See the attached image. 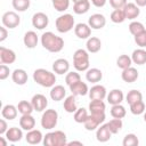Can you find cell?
Listing matches in <instances>:
<instances>
[{
  "instance_id": "1",
  "label": "cell",
  "mask_w": 146,
  "mask_h": 146,
  "mask_svg": "<svg viewBox=\"0 0 146 146\" xmlns=\"http://www.w3.org/2000/svg\"><path fill=\"white\" fill-rule=\"evenodd\" d=\"M41 44L49 52H59L64 48L63 38L56 35L52 32H44L41 35Z\"/></svg>"
},
{
  "instance_id": "2",
  "label": "cell",
  "mask_w": 146,
  "mask_h": 146,
  "mask_svg": "<svg viewBox=\"0 0 146 146\" xmlns=\"http://www.w3.org/2000/svg\"><path fill=\"white\" fill-rule=\"evenodd\" d=\"M33 80L35 83H38L41 87L51 88L52 86H55L56 75H55V73H52L46 68H36L33 72Z\"/></svg>"
},
{
  "instance_id": "3",
  "label": "cell",
  "mask_w": 146,
  "mask_h": 146,
  "mask_svg": "<svg viewBox=\"0 0 146 146\" xmlns=\"http://www.w3.org/2000/svg\"><path fill=\"white\" fill-rule=\"evenodd\" d=\"M42 143L44 146H66L67 137L65 132L60 130H56V131L46 133V136H43Z\"/></svg>"
},
{
  "instance_id": "4",
  "label": "cell",
  "mask_w": 146,
  "mask_h": 146,
  "mask_svg": "<svg viewBox=\"0 0 146 146\" xmlns=\"http://www.w3.org/2000/svg\"><path fill=\"white\" fill-rule=\"evenodd\" d=\"M89 52L84 49H78L73 54V65L76 71L84 72L89 68Z\"/></svg>"
},
{
  "instance_id": "5",
  "label": "cell",
  "mask_w": 146,
  "mask_h": 146,
  "mask_svg": "<svg viewBox=\"0 0 146 146\" xmlns=\"http://www.w3.org/2000/svg\"><path fill=\"white\" fill-rule=\"evenodd\" d=\"M74 17L71 14H63L59 17H57L55 25H56V30L59 33H67L70 32L75 25H74Z\"/></svg>"
},
{
  "instance_id": "6",
  "label": "cell",
  "mask_w": 146,
  "mask_h": 146,
  "mask_svg": "<svg viewBox=\"0 0 146 146\" xmlns=\"http://www.w3.org/2000/svg\"><path fill=\"white\" fill-rule=\"evenodd\" d=\"M57 122H58V113L56 110L49 108L43 111L41 115V127L43 129L47 130L54 129L57 125Z\"/></svg>"
},
{
  "instance_id": "7",
  "label": "cell",
  "mask_w": 146,
  "mask_h": 146,
  "mask_svg": "<svg viewBox=\"0 0 146 146\" xmlns=\"http://www.w3.org/2000/svg\"><path fill=\"white\" fill-rule=\"evenodd\" d=\"M105 113H103V114H89L88 115V117H87V120L84 121V123H83V125H84V128H86V130H88V131H94V130H96L100 124H103L104 123V121H105Z\"/></svg>"
},
{
  "instance_id": "8",
  "label": "cell",
  "mask_w": 146,
  "mask_h": 146,
  "mask_svg": "<svg viewBox=\"0 0 146 146\" xmlns=\"http://www.w3.org/2000/svg\"><path fill=\"white\" fill-rule=\"evenodd\" d=\"M1 22H2V25L6 26L7 29H15L19 25L21 17L15 11H6L1 17Z\"/></svg>"
},
{
  "instance_id": "9",
  "label": "cell",
  "mask_w": 146,
  "mask_h": 146,
  "mask_svg": "<svg viewBox=\"0 0 146 146\" xmlns=\"http://www.w3.org/2000/svg\"><path fill=\"white\" fill-rule=\"evenodd\" d=\"M48 24H49V18L44 13L38 11L32 16V25H33V27H35L38 30H43L44 27L48 26Z\"/></svg>"
},
{
  "instance_id": "10",
  "label": "cell",
  "mask_w": 146,
  "mask_h": 146,
  "mask_svg": "<svg viewBox=\"0 0 146 146\" xmlns=\"http://www.w3.org/2000/svg\"><path fill=\"white\" fill-rule=\"evenodd\" d=\"M31 103H32V105H33L34 111H36V112H42V111H44V110L47 108V106H48V99H47V97H46L44 95H42V94H35V95L32 97Z\"/></svg>"
},
{
  "instance_id": "11",
  "label": "cell",
  "mask_w": 146,
  "mask_h": 146,
  "mask_svg": "<svg viewBox=\"0 0 146 146\" xmlns=\"http://www.w3.org/2000/svg\"><path fill=\"white\" fill-rule=\"evenodd\" d=\"M89 98L92 100V99H100V100H104L107 96V91H106V88L102 84H95L92 86L90 89H89Z\"/></svg>"
},
{
  "instance_id": "12",
  "label": "cell",
  "mask_w": 146,
  "mask_h": 146,
  "mask_svg": "<svg viewBox=\"0 0 146 146\" xmlns=\"http://www.w3.org/2000/svg\"><path fill=\"white\" fill-rule=\"evenodd\" d=\"M112 131L110 130L107 123H103L100 124L97 129H96V139L100 143H106L111 139L112 137Z\"/></svg>"
},
{
  "instance_id": "13",
  "label": "cell",
  "mask_w": 146,
  "mask_h": 146,
  "mask_svg": "<svg viewBox=\"0 0 146 146\" xmlns=\"http://www.w3.org/2000/svg\"><path fill=\"white\" fill-rule=\"evenodd\" d=\"M88 24L94 30H100L106 25V18L102 14H92L88 18Z\"/></svg>"
},
{
  "instance_id": "14",
  "label": "cell",
  "mask_w": 146,
  "mask_h": 146,
  "mask_svg": "<svg viewBox=\"0 0 146 146\" xmlns=\"http://www.w3.org/2000/svg\"><path fill=\"white\" fill-rule=\"evenodd\" d=\"M68 70H70V63L65 58H58L52 64V71L56 74H59V75L66 74L68 72Z\"/></svg>"
},
{
  "instance_id": "15",
  "label": "cell",
  "mask_w": 146,
  "mask_h": 146,
  "mask_svg": "<svg viewBox=\"0 0 146 146\" xmlns=\"http://www.w3.org/2000/svg\"><path fill=\"white\" fill-rule=\"evenodd\" d=\"M74 33L79 39H88L91 35V27L86 23H78L74 26Z\"/></svg>"
},
{
  "instance_id": "16",
  "label": "cell",
  "mask_w": 146,
  "mask_h": 146,
  "mask_svg": "<svg viewBox=\"0 0 146 146\" xmlns=\"http://www.w3.org/2000/svg\"><path fill=\"white\" fill-rule=\"evenodd\" d=\"M16 60V54L14 50L5 47H0V62L1 64H13Z\"/></svg>"
},
{
  "instance_id": "17",
  "label": "cell",
  "mask_w": 146,
  "mask_h": 146,
  "mask_svg": "<svg viewBox=\"0 0 146 146\" xmlns=\"http://www.w3.org/2000/svg\"><path fill=\"white\" fill-rule=\"evenodd\" d=\"M123 11H124L125 18L127 19H130V21H133L135 18H137L139 16V14H140L139 7L136 3H133V2H128L123 7Z\"/></svg>"
},
{
  "instance_id": "18",
  "label": "cell",
  "mask_w": 146,
  "mask_h": 146,
  "mask_svg": "<svg viewBox=\"0 0 146 146\" xmlns=\"http://www.w3.org/2000/svg\"><path fill=\"white\" fill-rule=\"evenodd\" d=\"M138 76H139V73H138L137 68H135V67H132V66L122 70V73H121L122 80H123L124 82H127V83H132V82H135V81L138 79Z\"/></svg>"
},
{
  "instance_id": "19",
  "label": "cell",
  "mask_w": 146,
  "mask_h": 146,
  "mask_svg": "<svg viewBox=\"0 0 146 146\" xmlns=\"http://www.w3.org/2000/svg\"><path fill=\"white\" fill-rule=\"evenodd\" d=\"M11 79H13V81H14L16 84H18V86H24V84L27 82L29 76H27V73H26L25 70H23V68H16V70H14L13 73H11Z\"/></svg>"
},
{
  "instance_id": "20",
  "label": "cell",
  "mask_w": 146,
  "mask_h": 146,
  "mask_svg": "<svg viewBox=\"0 0 146 146\" xmlns=\"http://www.w3.org/2000/svg\"><path fill=\"white\" fill-rule=\"evenodd\" d=\"M70 90L74 96H86L89 92V88L87 86L86 82H82L81 80L71 84L70 86Z\"/></svg>"
},
{
  "instance_id": "21",
  "label": "cell",
  "mask_w": 146,
  "mask_h": 146,
  "mask_svg": "<svg viewBox=\"0 0 146 146\" xmlns=\"http://www.w3.org/2000/svg\"><path fill=\"white\" fill-rule=\"evenodd\" d=\"M108 104L111 105H116V104H121L124 99V95L123 91L121 89H113L108 92V95L106 96Z\"/></svg>"
},
{
  "instance_id": "22",
  "label": "cell",
  "mask_w": 146,
  "mask_h": 146,
  "mask_svg": "<svg viewBox=\"0 0 146 146\" xmlns=\"http://www.w3.org/2000/svg\"><path fill=\"white\" fill-rule=\"evenodd\" d=\"M23 129L22 128H17V127H11V128H8L7 132L5 133L6 138L8 141H11V143H16V141H19L23 137Z\"/></svg>"
},
{
  "instance_id": "23",
  "label": "cell",
  "mask_w": 146,
  "mask_h": 146,
  "mask_svg": "<svg viewBox=\"0 0 146 146\" xmlns=\"http://www.w3.org/2000/svg\"><path fill=\"white\" fill-rule=\"evenodd\" d=\"M25 139L29 144L31 145H38L40 143H42L43 140V136H42V132L40 130H36V129H32L30 131H27L26 136H25Z\"/></svg>"
},
{
  "instance_id": "24",
  "label": "cell",
  "mask_w": 146,
  "mask_h": 146,
  "mask_svg": "<svg viewBox=\"0 0 146 146\" xmlns=\"http://www.w3.org/2000/svg\"><path fill=\"white\" fill-rule=\"evenodd\" d=\"M23 42L25 44L26 48L29 49H33L36 47L38 42H39V38L36 35V33L34 31H27L25 34H24V38H23Z\"/></svg>"
},
{
  "instance_id": "25",
  "label": "cell",
  "mask_w": 146,
  "mask_h": 146,
  "mask_svg": "<svg viewBox=\"0 0 146 146\" xmlns=\"http://www.w3.org/2000/svg\"><path fill=\"white\" fill-rule=\"evenodd\" d=\"M19 127L23 130L30 131L35 127V119L32 116V114H24L19 119Z\"/></svg>"
},
{
  "instance_id": "26",
  "label": "cell",
  "mask_w": 146,
  "mask_h": 146,
  "mask_svg": "<svg viewBox=\"0 0 146 146\" xmlns=\"http://www.w3.org/2000/svg\"><path fill=\"white\" fill-rule=\"evenodd\" d=\"M86 79H87L88 82L97 83V82L102 81V79H103V72L99 68H96V67L88 68L86 71Z\"/></svg>"
},
{
  "instance_id": "27",
  "label": "cell",
  "mask_w": 146,
  "mask_h": 146,
  "mask_svg": "<svg viewBox=\"0 0 146 146\" xmlns=\"http://www.w3.org/2000/svg\"><path fill=\"white\" fill-rule=\"evenodd\" d=\"M88 108H89V112L91 114H103V113H105L106 105L100 99H92L89 103V107Z\"/></svg>"
},
{
  "instance_id": "28",
  "label": "cell",
  "mask_w": 146,
  "mask_h": 146,
  "mask_svg": "<svg viewBox=\"0 0 146 146\" xmlns=\"http://www.w3.org/2000/svg\"><path fill=\"white\" fill-rule=\"evenodd\" d=\"M66 96V90L63 86L60 84H56V86H52L51 89H50V98L55 102H59L62 99H64Z\"/></svg>"
},
{
  "instance_id": "29",
  "label": "cell",
  "mask_w": 146,
  "mask_h": 146,
  "mask_svg": "<svg viewBox=\"0 0 146 146\" xmlns=\"http://www.w3.org/2000/svg\"><path fill=\"white\" fill-rule=\"evenodd\" d=\"M17 113H18L17 106H14V105H11V104L5 105V106L2 107V110H1V115H2V117H5L6 120H9V121L16 119Z\"/></svg>"
},
{
  "instance_id": "30",
  "label": "cell",
  "mask_w": 146,
  "mask_h": 146,
  "mask_svg": "<svg viewBox=\"0 0 146 146\" xmlns=\"http://www.w3.org/2000/svg\"><path fill=\"white\" fill-rule=\"evenodd\" d=\"M86 47H87L88 52H91V54L98 52V51L100 50V48H102V41H100V39L97 38V36H90V38H88V40H87Z\"/></svg>"
},
{
  "instance_id": "31",
  "label": "cell",
  "mask_w": 146,
  "mask_h": 146,
  "mask_svg": "<svg viewBox=\"0 0 146 146\" xmlns=\"http://www.w3.org/2000/svg\"><path fill=\"white\" fill-rule=\"evenodd\" d=\"M131 59H132V63H135L137 65L146 64V50L144 48L135 49L131 54Z\"/></svg>"
},
{
  "instance_id": "32",
  "label": "cell",
  "mask_w": 146,
  "mask_h": 146,
  "mask_svg": "<svg viewBox=\"0 0 146 146\" xmlns=\"http://www.w3.org/2000/svg\"><path fill=\"white\" fill-rule=\"evenodd\" d=\"M90 8V1L89 0H80L74 2L73 5V11L76 15H82L86 14Z\"/></svg>"
},
{
  "instance_id": "33",
  "label": "cell",
  "mask_w": 146,
  "mask_h": 146,
  "mask_svg": "<svg viewBox=\"0 0 146 146\" xmlns=\"http://www.w3.org/2000/svg\"><path fill=\"white\" fill-rule=\"evenodd\" d=\"M63 107H64V110H65L67 113H74V112L78 110L76 100H75V96H74L73 94H72L71 96H67V97L64 99Z\"/></svg>"
},
{
  "instance_id": "34",
  "label": "cell",
  "mask_w": 146,
  "mask_h": 146,
  "mask_svg": "<svg viewBox=\"0 0 146 146\" xmlns=\"http://www.w3.org/2000/svg\"><path fill=\"white\" fill-rule=\"evenodd\" d=\"M127 114V110L124 108V106H122L121 104H116V105H112L111 107V115L115 119H123Z\"/></svg>"
},
{
  "instance_id": "35",
  "label": "cell",
  "mask_w": 146,
  "mask_h": 146,
  "mask_svg": "<svg viewBox=\"0 0 146 146\" xmlns=\"http://www.w3.org/2000/svg\"><path fill=\"white\" fill-rule=\"evenodd\" d=\"M143 99V94L139 91V90H136V89H132L130 91H128L127 96H125V102L130 105V104H133L138 100H141Z\"/></svg>"
},
{
  "instance_id": "36",
  "label": "cell",
  "mask_w": 146,
  "mask_h": 146,
  "mask_svg": "<svg viewBox=\"0 0 146 146\" xmlns=\"http://www.w3.org/2000/svg\"><path fill=\"white\" fill-rule=\"evenodd\" d=\"M17 110H18V112L22 115H24V114H32V112L34 111L32 103H30L27 100H21L18 103V105H17Z\"/></svg>"
},
{
  "instance_id": "37",
  "label": "cell",
  "mask_w": 146,
  "mask_h": 146,
  "mask_svg": "<svg viewBox=\"0 0 146 146\" xmlns=\"http://www.w3.org/2000/svg\"><path fill=\"white\" fill-rule=\"evenodd\" d=\"M131 64H132V59L128 55H120L117 57V59H116V65L121 70H124V68L130 67Z\"/></svg>"
},
{
  "instance_id": "38",
  "label": "cell",
  "mask_w": 146,
  "mask_h": 146,
  "mask_svg": "<svg viewBox=\"0 0 146 146\" xmlns=\"http://www.w3.org/2000/svg\"><path fill=\"white\" fill-rule=\"evenodd\" d=\"M13 8L17 11H25L30 8L31 1L30 0H11Z\"/></svg>"
},
{
  "instance_id": "39",
  "label": "cell",
  "mask_w": 146,
  "mask_h": 146,
  "mask_svg": "<svg viewBox=\"0 0 146 146\" xmlns=\"http://www.w3.org/2000/svg\"><path fill=\"white\" fill-rule=\"evenodd\" d=\"M125 19L127 18H125V15H124L123 9H114L111 13V21L113 23L120 24V23H123Z\"/></svg>"
},
{
  "instance_id": "40",
  "label": "cell",
  "mask_w": 146,
  "mask_h": 146,
  "mask_svg": "<svg viewBox=\"0 0 146 146\" xmlns=\"http://www.w3.org/2000/svg\"><path fill=\"white\" fill-rule=\"evenodd\" d=\"M129 106H130V112H131L133 115L144 114V112L146 111V110H145V104H144L143 99H141V100H138V102H136V103H133V104H130Z\"/></svg>"
},
{
  "instance_id": "41",
  "label": "cell",
  "mask_w": 146,
  "mask_h": 146,
  "mask_svg": "<svg viewBox=\"0 0 146 146\" xmlns=\"http://www.w3.org/2000/svg\"><path fill=\"white\" fill-rule=\"evenodd\" d=\"M107 125H108L110 130L112 131V133L115 135V133H117L122 129L123 122H122V119H115V117H113L110 122H107Z\"/></svg>"
},
{
  "instance_id": "42",
  "label": "cell",
  "mask_w": 146,
  "mask_h": 146,
  "mask_svg": "<svg viewBox=\"0 0 146 146\" xmlns=\"http://www.w3.org/2000/svg\"><path fill=\"white\" fill-rule=\"evenodd\" d=\"M88 111L84 108V107H80V108H78L75 112H74V121L76 122V123H84V121L87 120V117H88Z\"/></svg>"
},
{
  "instance_id": "43",
  "label": "cell",
  "mask_w": 146,
  "mask_h": 146,
  "mask_svg": "<svg viewBox=\"0 0 146 146\" xmlns=\"http://www.w3.org/2000/svg\"><path fill=\"white\" fill-rule=\"evenodd\" d=\"M138 144H139V140H138V137L135 133L125 135L124 138H123V141H122L123 146H138Z\"/></svg>"
},
{
  "instance_id": "44",
  "label": "cell",
  "mask_w": 146,
  "mask_h": 146,
  "mask_svg": "<svg viewBox=\"0 0 146 146\" xmlns=\"http://www.w3.org/2000/svg\"><path fill=\"white\" fill-rule=\"evenodd\" d=\"M51 3L54 8L57 11H65L70 7V0H51Z\"/></svg>"
},
{
  "instance_id": "45",
  "label": "cell",
  "mask_w": 146,
  "mask_h": 146,
  "mask_svg": "<svg viewBox=\"0 0 146 146\" xmlns=\"http://www.w3.org/2000/svg\"><path fill=\"white\" fill-rule=\"evenodd\" d=\"M129 31H130V33L135 36L136 34H138V33H140L141 31H144L145 30V27H144V25H143V23H140V22H137V21H132L130 24H129Z\"/></svg>"
},
{
  "instance_id": "46",
  "label": "cell",
  "mask_w": 146,
  "mask_h": 146,
  "mask_svg": "<svg viewBox=\"0 0 146 146\" xmlns=\"http://www.w3.org/2000/svg\"><path fill=\"white\" fill-rule=\"evenodd\" d=\"M81 80V76H80V74L78 73V72H67L66 73V76H65V82H66V84L70 87L71 84H73V83H75V82H78V81H80Z\"/></svg>"
},
{
  "instance_id": "47",
  "label": "cell",
  "mask_w": 146,
  "mask_h": 146,
  "mask_svg": "<svg viewBox=\"0 0 146 146\" xmlns=\"http://www.w3.org/2000/svg\"><path fill=\"white\" fill-rule=\"evenodd\" d=\"M133 39H135L136 44H137L139 48H145V47H146V30H144V31H141L140 33L136 34V35L133 36Z\"/></svg>"
},
{
  "instance_id": "48",
  "label": "cell",
  "mask_w": 146,
  "mask_h": 146,
  "mask_svg": "<svg viewBox=\"0 0 146 146\" xmlns=\"http://www.w3.org/2000/svg\"><path fill=\"white\" fill-rule=\"evenodd\" d=\"M128 3L127 0H110V5L114 9H123V7Z\"/></svg>"
},
{
  "instance_id": "49",
  "label": "cell",
  "mask_w": 146,
  "mask_h": 146,
  "mask_svg": "<svg viewBox=\"0 0 146 146\" xmlns=\"http://www.w3.org/2000/svg\"><path fill=\"white\" fill-rule=\"evenodd\" d=\"M9 67L6 64H1L0 65V80H6L9 76Z\"/></svg>"
},
{
  "instance_id": "50",
  "label": "cell",
  "mask_w": 146,
  "mask_h": 146,
  "mask_svg": "<svg viewBox=\"0 0 146 146\" xmlns=\"http://www.w3.org/2000/svg\"><path fill=\"white\" fill-rule=\"evenodd\" d=\"M8 130V124L6 122V119H1L0 120V135H5Z\"/></svg>"
},
{
  "instance_id": "51",
  "label": "cell",
  "mask_w": 146,
  "mask_h": 146,
  "mask_svg": "<svg viewBox=\"0 0 146 146\" xmlns=\"http://www.w3.org/2000/svg\"><path fill=\"white\" fill-rule=\"evenodd\" d=\"M8 36V31H7V27L6 26H0V42L5 41Z\"/></svg>"
},
{
  "instance_id": "52",
  "label": "cell",
  "mask_w": 146,
  "mask_h": 146,
  "mask_svg": "<svg viewBox=\"0 0 146 146\" xmlns=\"http://www.w3.org/2000/svg\"><path fill=\"white\" fill-rule=\"evenodd\" d=\"M106 1H107V0H91V3H92L95 7L100 8V7H104V6H105Z\"/></svg>"
},
{
  "instance_id": "53",
  "label": "cell",
  "mask_w": 146,
  "mask_h": 146,
  "mask_svg": "<svg viewBox=\"0 0 146 146\" xmlns=\"http://www.w3.org/2000/svg\"><path fill=\"white\" fill-rule=\"evenodd\" d=\"M135 3L138 7H145L146 6V0H135Z\"/></svg>"
},
{
  "instance_id": "54",
  "label": "cell",
  "mask_w": 146,
  "mask_h": 146,
  "mask_svg": "<svg viewBox=\"0 0 146 146\" xmlns=\"http://www.w3.org/2000/svg\"><path fill=\"white\" fill-rule=\"evenodd\" d=\"M67 145H80V146H82L83 144H82V141H76V140H73V141L67 143Z\"/></svg>"
},
{
  "instance_id": "55",
  "label": "cell",
  "mask_w": 146,
  "mask_h": 146,
  "mask_svg": "<svg viewBox=\"0 0 146 146\" xmlns=\"http://www.w3.org/2000/svg\"><path fill=\"white\" fill-rule=\"evenodd\" d=\"M0 145L1 146H7V141L5 140L3 137H0Z\"/></svg>"
},
{
  "instance_id": "56",
  "label": "cell",
  "mask_w": 146,
  "mask_h": 146,
  "mask_svg": "<svg viewBox=\"0 0 146 146\" xmlns=\"http://www.w3.org/2000/svg\"><path fill=\"white\" fill-rule=\"evenodd\" d=\"M144 121H145V122H146V111H145V112H144Z\"/></svg>"
},
{
  "instance_id": "57",
  "label": "cell",
  "mask_w": 146,
  "mask_h": 146,
  "mask_svg": "<svg viewBox=\"0 0 146 146\" xmlns=\"http://www.w3.org/2000/svg\"><path fill=\"white\" fill-rule=\"evenodd\" d=\"M73 2H76V1H80V0H72Z\"/></svg>"
}]
</instances>
